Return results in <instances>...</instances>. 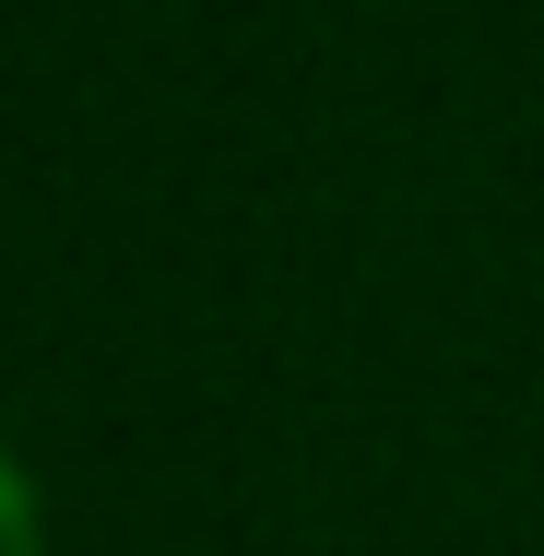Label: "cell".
<instances>
[{"label": "cell", "mask_w": 544, "mask_h": 556, "mask_svg": "<svg viewBox=\"0 0 544 556\" xmlns=\"http://www.w3.org/2000/svg\"><path fill=\"white\" fill-rule=\"evenodd\" d=\"M0 556H48V509H36V473L12 462V439H0Z\"/></svg>", "instance_id": "6da1fadb"}]
</instances>
